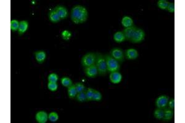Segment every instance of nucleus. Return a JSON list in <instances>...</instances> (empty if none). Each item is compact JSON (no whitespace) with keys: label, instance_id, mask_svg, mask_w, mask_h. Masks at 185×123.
Instances as JSON below:
<instances>
[{"label":"nucleus","instance_id":"12","mask_svg":"<svg viewBox=\"0 0 185 123\" xmlns=\"http://www.w3.org/2000/svg\"><path fill=\"white\" fill-rule=\"evenodd\" d=\"M109 78L112 83L118 84L120 83L122 79V75L119 71H114V72L110 73Z\"/></svg>","mask_w":185,"mask_h":123},{"label":"nucleus","instance_id":"5","mask_svg":"<svg viewBox=\"0 0 185 123\" xmlns=\"http://www.w3.org/2000/svg\"><path fill=\"white\" fill-rule=\"evenodd\" d=\"M110 56L118 61L119 64L123 63L125 60V56L123 51L120 48H113L110 52Z\"/></svg>","mask_w":185,"mask_h":123},{"label":"nucleus","instance_id":"32","mask_svg":"<svg viewBox=\"0 0 185 123\" xmlns=\"http://www.w3.org/2000/svg\"><path fill=\"white\" fill-rule=\"evenodd\" d=\"M71 33L68 30H64L62 32V37L65 40H69L71 37Z\"/></svg>","mask_w":185,"mask_h":123},{"label":"nucleus","instance_id":"13","mask_svg":"<svg viewBox=\"0 0 185 123\" xmlns=\"http://www.w3.org/2000/svg\"><path fill=\"white\" fill-rule=\"evenodd\" d=\"M137 27L135 25H133L132 27H128V28H125L124 29V30L123 31V34H124L125 38L127 40L130 41V39H131L133 34H134L135 30H137Z\"/></svg>","mask_w":185,"mask_h":123},{"label":"nucleus","instance_id":"23","mask_svg":"<svg viewBox=\"0 0 185 123\" xmlns=\"http://www.w3.org/2000/svg\"><path fill=\"white\" fill-rule=\"evenodd\" d=\"M169 4V2L166 1V0H159L157 3L158 7L162 10H167Z\"/></svg>","mask_w":185,"mask_h":123},{"label":"nucleus","instance_id":"33","mask_svg":"<svg viewBox=\"0 0 185 123\" xmlns=\"http://www.w3.org/2000/svg\"><path fill=\"white\" fill-rule=\"evenodd\" d=\"M167 11L170 13H173L175 10V3H169L168 7L167 8Z\"/></svg>","mask_w":185,"mask_h":123},{"label":"nucleus","instance_id":"9","mask_svg":"<svg viewBox=\"0 0 185 123\" xmlns=\"http://www.w3.org/2000/svg\"><path fill=\"white\" fill-rule=\"evenodd\" d=\"M54 11L57 13L60 19H65L68 16V11L66 7L63 6H57L54 7Z\"/></svg>","mask_w":185,"mask_h":123},{"label":"nucleus","instance_id":"4","mask_svg":"<svg viewBox=\"0 0 185 123\" xmlns=\"http://www.w3.org/2000/svg\"><path fill=\"white\" fill-rule=\"evenodd\" d=\"M96 54L93 53H88L86 54L81 60V65L84 67H87L93 64H95Z\"/></svg>","mask_w":185,"mask_h":123},{"label":"nucleus","instance_id":"19","mask_svg":"<svg viewBox=\"0 0 185 123\" xmlns=\"http://www.w3.org/2000/svg\"><path fill=\"white\" fill-rule=\"evenodd\" d=\"M114 39L116 43H120L126 40V38L124 34H123V32L119 31V32L115 33V34L114 35Z\"/></svg>","mask_w":185,"mask_h":123},{"label":"nucleus","instance_id":"24","mask_svg":"<svg viewBox=\"0 0 185 123\" xmlns=\"http://www.w3.org/2000/svg\"><path fill=\"white\" fill-rule=\"evenodd\" d=\"M61 83L64 87H69L71 85H72V80L67 77H64L61 79Z\"/></svg>","mask_w":185,"mask_h":123},{"label":"nucleus","instance_id":"15","mask_svg":"<svg viewBox=\"0 0 185 123\" xmlns=\"http://www.w3.org/2000/svg\"><path fill=\"white\" fill-rule=\"evenodd\" d=\"M35 59L38 63L42 64L44 62L46 57V54L45 51L43 50L37 51V52L35 53Z\"/></svg>","mask_w":185,"mask_h":123},{"label":"nucleus","instance_id":"34","mask_svg":"<svg viewBox=\"0 0 185 123\" xmlns=\"http://www.w3.org/2000/svg\"><path fill=\"white\" fill-rule=\"evenodd\" d=\"M168 106H169V108H170L173 110H174V108H175V99L174 98H172L170 100H169Z\"/></svg>","mask_w":185,"mask_h":123},{"label":"nucleus","instance_id":"10","mask_svg":"<svg viewBox=\"0 0 185 123\" xmlns=\"http://www.w3.org/2000/svg\"><path fill=\"white\" fill-rule=\"evenodd\" d=\"M125 57L128 60H135L138 57V52L135 49H128L125 50Z\"/></svg>","mask_w":185,"mask_h":123},{"label":"nucleus","instance_id":"20","mask_svg":"<svg viewBox=\"0 0 185 123\" xmlns=\"http://www.w3.org/2000/svg\"><path fill=\"white\" fill-rule=\"evenodd\" d=\"M67 92H68V96L70 99H74L76 97V96L77 95L78 92L77 91L75 84L71 85L70 87H68Z\"/></svg>","mask_w":185,"mask_h":123},{"label":"nucleus","instance_id":"18","mask_svg":"<svg viewBox=\"0 0 185 123\" xmlns=\"http://www.w3.org/2000/svg\"><path fill=\"white\" fill-rule=\"evenodd\" d=\"M121 23L123 27L128 28L133 25V20L131 17L128 16H125L122 18Z\"/></svg>","mask_w":185,"mask_h":123},{"label":"nucleus","instance_id":"11","mask_svg":"<svg viewBox=\"0 0 185 123\" xmlns=\"http://www.w3.org/2000/svg\"><path fill=\"white\" fill-rule=\"evenodd\" d=\"M35 118L39 123H45L48 119V115L45 111H40L36 114Z\"/></svg>","mask_w":185,"mask_h":123},{"label":"nucleus","instance_id":"7","mask_svg":"<svg viewBox=\"0 0 185 123\" xmlns=\"http://www.w3.org/2000/svg\"><path fill=\"white\" fill-rule=\"evenodd\" d=\"M169 100V96L166 95H161L156 99L155 105L158 108L163 109L168 106V103Z\"/></svg>","mask_w":185,"mask_h":123},{"label":"nucleus","instance_id":"27","mask_svg":"<svg viewBox=\"0 0 185 123\" xmlns=\"http://www.w3.org/2000/svg\"><path fill=\"white\" fill-rule=\"evenodd\" d=\"M19 27V22L17 20H13L11 21V30L13 32L18 31Z\"/></svg>","mask_w":185,"mask_h":123},{"label":"nucleus","instance_id":"2","mask_svg":"<svg viewBox=\"0 0 185 123\" xmlns=\"http://www.w3.org/2000/svg\"><path fill=\"white\" fill-rule=\"evenodd\" d=\"M95 65L98 68V74L101 76H104L107 73V69L106 65V61L104 56L100 53H97Z\"/></svg>","mask_w":185,"mask_h":123},{"label":"nucleus","instance_id":"6","mask_svg":"<svg viewBox=\"0 0 185 123\" xmlns=\"http://www.w3.org/2000/svg\"><path fill=\"white\" fill-rule=\"evenodd\" d=\"M145 33L144 32V30H142L141 28L137 27L130 41H131L133 43H139L145 39Z\"/></svg>","mask_w":185,"mask_h":123},{"label":"nucleus","instance_id":"17","mask_svg":"<svg viewBox=\"0 0 185 123\" xmlns=\"http://www.w3.org/2000/svg\"><path fill=\"white\" fill-rule=\"evenodd\" d=\"M49 19L50 21L53 23H57L61 20L54 9L51 10L49 13Z\"/></svg>","mask_w":185,"mask_h":123},{"label":"nucleus","instance_id":"1","mask_svg":"<svg viewBox=\"0 0 185 123\" xmlns=\"http://www.w3.org/2000/svg\"><path fill=\"white\" fill-rule=\"evenodd\" d=\"M88 17L87 9L80 5L75 6L71 10V20L75 24L85 23Z\"/></svg>","mask_w":185,"mask_h":123},{"label":"nucleus","instance_id":"22","mask_svg":"<svg viewBox=\"0 0 185 123\" xmlns=\"http://www.w3.org/2000/svg\"><path fill=\"white\" fill-rule=\"evenodd\" d=\"M76 99L80 102H85L87 101V96H86V90H84L77 94L76 96Z\"/></svg>","mask_w":185,"mask_h":123},{"label":"nucleus","instance_id":"26","mask_svg":"<svg viewBox=\"0 0 185 123\" xmlns=\"http://www.w3.org/2000/svg\"><path fill=\"white\" fill-rule=\"evenodd\" d=\"M48 119L51 122H56L59 119V115L56 112H51L48 115Z\"/></svg>","mask_w":185,"mask_h":123},{"label":"nucleus","instance_id":"30","mask_svg":"<svg viewBox=\"0 0 185 123\" xmlns=\"http://www.w3.org/2000/svg\"><path fill=\"white\" fill-rule=\"evenodd\" d=\"M48 88L52 92L56 91L58 88V84L57 83H51L49 82L48 84Z\"/></svg>","mask_w":185,"mask_h":123},{"label":"nucleus","instance_id":"16","mask_svg":"<svg viewBox=\"0 0 185 123\" xmlns=\"http://www.w3.org/2000/svg\"><path fill=\"white\" fill-rule=\"evenodd\" d=\"M28 28V23L27 21H26V20H22V21L19 22V27L18 30L19 34L20 35L24 34L25 32H26Z\"/></svg>","mask_w":185,"mask_h":123},{"label":"nucleus","instance_id":"3","mask_svg":"<svg viewBox=\"0 0 185 123\" xmlns=\"http://www.w3.org/2000/svg\"><path fill=\"white\" fill-rule=\"evenodd\" d=\"M104 57L106 61L107 71L112 73L114 72V71H119L120 70V65L118 61L109 54H106Z\"/></svg>","mask_w":185,"mask_h":123},{"label":"nucleus","instance_id":"8","mask_svg":"<svg viewBox=\"0 0 185 123\" xmlns=\"http://www.w3.org/2000/svg\"><path fill=\"white\" fill-rule=\"evenodd\" d=\"M84 71L87 76L90 78H96L98 75V68L95 64H93L87 67H85Z\"/></svg>","mask_w":185,"mask_h":123},{"label":"nucleus","instance_id":"29","mask_svg":"<svg viewBox=\"0 0 185 123\" xmlns=\"http://www.w3.org/2000/svg\"><path fill=\"white\" fill-rule=\"evenodd\" d=\"M102 99V95L101 94V92L97 90H95L93 97H92V100L96 101V102H99Z\"/></svg>","mask_w":185,"mask_h":123},{"label":"nucleus","instance_id":"28","mask_svg":"<svg viewBox=\"0 0 185 123\" xmlns=\"http://www.w3.org/2000/svg\"><path fill=\"white\" fill-rule=\"evenodd\" d=\"M58 79V75L56 73H51L48 78V81L51 82V83H57Z\"/></svg>","mask_w":185,"mask_h":123},{"label":"nucleus","instance_id":"31","mask_svg":"<svg viewBox=\"0 0 185 123\" xmlns=\"http://www.w3.org/2000/svg\"><path fill=\"white\" fill-rule=\"evenodd\" d=\"M75 87H76V89H77V91L78 93L85 90V86H84V84H83L81 83H77L75 84Z\"/></svg>","mask_w":185,"mask_h":123},{"label":"nucleus","instance_id":"21","mask_svg":"<svg viewBox=\"0 0 185 123\" xmlns=\"http://www.w3.org/2000/svg\"><path fill=\"white\" fill-rule=\"evenodd\" d=\"M163 114H164V110L163 109H162V108H157V109H156L154 112V117L159 120H160L163 118Z\"/></svg>","mask_w":185,"mask_h":123},{"label":"nucleus","instance_id":"25","mask_svg":"<svg viewBox=\"0 0 185 123\" xmlns=\"http://www.w3.org/2000/svg\"><path fill=\"white\" fill-rule=\"evenodd\" d=\"M95 89L92 88H88V89L86 90V96L87 101H91L92 100V97H93Z\"/></svg>","mask_w":185,"mask_h":123},{"label":"nucleus","instance_id":"14","mask_svg":"<svg viewBox=\"0 0 185 123\" xmlns=\"http://www.w3.org/2000/svg\"><path fill=\"white\" fill-rule=\"evenodd\" d=\"M163 110H164V114L162 120L163 121H170V120H172L174 116L173 110L167 107L163 108Z\"/></svg>","mask_w":185,"mask_h":123}]
</instances>
